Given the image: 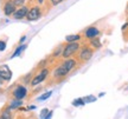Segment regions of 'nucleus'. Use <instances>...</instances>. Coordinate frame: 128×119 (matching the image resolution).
Returning a JSON list of instances; mask_svg holds the SVG:
<instances>
[{
	"mask_svg": "<svg viewBox=\"0 0 128 119\" xmlns=\"http://www.w3.org/2000/svg\"><path fill=\"white\" fill-rule=\"evenodd\" d=\"M81 48V44L76 41V42H64V47H63V52L60 58L63 59H68V58H72L77 54V52Z\"/></svg>",
	"mask_w": 128,
	"mask_h": 119,
	"instance_id": "7ed1b4c3",
	"label": "nucleus"
},
{
	"mask_svg": "<svg viewBox=\"0 0 128 119\" xmlns=\"http://www.w3.org/2000/svg\"><path fill=\"white\" fill-rule=\"evenodd\" d=\"M28 96V88L25 85H16L12 91V97L13 99H18V100H23L25 97Z\"/></svg>",
	"mask_w": 128,
	"mask_h": 119,
	"instance_id": "423d86ee",
	"label": "nucleus"
},
{
	"mask_svg": "<svg viewBox=\"0 0 128 119\" xmlns=\"http://www.w3.org/2000/svg\"><path fill=\"white\" fill-rule=\"evenodd\" d=\"M2 11H4V14L6 17H12L14 12L17 11V6H16L14 0H5L4 5H2Z\"/></svg>",
	"mask_w": 128,
	"mask_h": 119,
	"instance_id": "0eeeda50",
	"label": "nucleus"
},
{
	"mask_svg": "<svg viewBox=\"0 0 128 119\" xmlns=\"http://www.w3.org/2000/svg\"><path fill=\"white\" fill-rule=\"evenodd\" d=\"M0 119H5L4 117H2V116H0Z\"/></svg>",
	"mask_w": 128,
	"mask_h": 119,
	"instance_id": "a878e982",
	"label": "nucleus"
},
{
	"mask_svg": "<svg viewBox=\"0 0 128 119\" xmlns=\"http://www.w3.org/2000/svg\"><path fill=\"white\" fill-rule=\"evenodd\" d=\"M51 94H52V91H48V92H45V93H43L42 96H39L38 100H39V101H44V100H46L48 98H50V97H51Z\"/></svg>",
	"mask_w": 128,
	"mask_h": 119,
	"instance_id": "dca6fc26",
	"label": "nucleus"
},
{
	"mask_svg": "<svg viewBox=\"0 0 128 119\" xmlns=\"http://www.w3.org/2000/svg\"><path fill=\"white\" fill-rule=\"evenodd\" d=\"M77 66L78 64L75 57L62 60L56 66H54V70L49 74L51 79V84H58V82L63 81Z\"/></svg>",
	"mask_w": 128,
	"mask_h": 119,
	"instance_id": "f257e3e1",
	"label": "nucleus"
},
{
	"mask_svg": "<svg viewBox=\"0 0 128 119\" xmlns=\"http://www.w3.org/2000/svg\"><path fill=\"white\" fill-rule=\"evenodd\" d=\"M26 110H36V106H34V105H30Z\"/></svg>",
	"mask_w": 128,
	"mask_h": 119,
	"instance_id": "393cba45",
	"label": "nucleus"
},
{
	"mask_svg": "<svg viewBox=\"0 0 128 119\" xmlns=\"http://www.w3.org/2000/svg\"><path fill=\"white\" fill-rule=\"evenodd\" d=\"M63 47H64V42H62V44H60V45L57 46L55 50L52 51V53L50 54V57H49V58H51V59H55V60H57L58 58H60L62 52H63Z\"/></svg>",
	"mask_w": 128,
	"mask_h": 119,
	"instance_id": "9b49d317",
	"label": "nucleus"
},
{
	"mask_svg": "<svg viewBox=\"0 0 128 119\" xmlns=\"http://www.w3.org/2000/svg\"><path fill=\"white\" fill-rule=\"evenodd\" d=\"M30 9V5H24V6H20L19 8H17V11L14 12V14L12 15V18L16 19V20H22V19H25L26 15H28V12Z\"/></svg>",
	"mask_w": 128,
	"mask_h": 119,
	"instance_id": "9d476101",
	"label": "nucleus"
},
{
	"mask_svg": "<svg viewBox=\"0 0 128 119\" xmlns=\"http://www.w3.org/2000/svg\"><path fill=\"white\" fill-rule=\"evenodd\" d=\"M26 47H28V46H26V44H22V45H19L18 47L16 48V51L12 53V55H11V59H12V58H16V57H18V55H20L23 51L26 50Z\"/></svg>",
	"mask_w": 128,
	"mask_h": 119,
	"instance_id": "4468645a",
	"label": "nucleus"
},
{
	"mask_svg": "<svg viewBox=\"0 0 128 119\" xmlns=\"http://www.w3.org/2000/svg\"><path fill=\"white\" fill-rule=\"evenodd\" d=\"M12 78V71L10 70L7 65H1L0 66V85H2L4 82L10 81Z\"/></svg>",
	"mask_w": 128,
	"mask_h": 119,
	"instance_id": "6e6552de",
	"label": "nucleus"
},
{
	"mask_svg": "<svg viewBox=\"0 0 128 119\" xmlns=\"http://www.w3.org/2000/svg\"><path fill=\"white\" fill-rule=\"evenodd\" d=\"M46 1H48V0H46Z\"/></svg>",
	"mask_w": 128,
	"mask_h": 119,
	"instance_id": "bb28decb",
	"label": "nucleus"
},
{
	"mask_svg": "<svg viewBox=\"0 0 128 119\" xmlns=\"http://www.w3.org/2000/svg\"><path fill=\"white\" fill-rule=\"evenodd\" d=\"M65 0H48V2L50 5L51 7H54V6H57V5H60V2H63Z\"/></svg>",
	"mask_w": 128,
	"mask_h": 119,
	"instance_id": "a211bd4d",
	"label": "nucleus"
},
{
	"mask_svg": "<svg viewBox=\"0 0 128 119\" xmlns=\"http://www.w3.org/2000/svg\"><path fill=\"white\" fill-rule=\"evenodd\" d=\"M89 45L92 46L94 50H100L101 47H102V42H101V40H100V38L98 37H96V38H92V39H89V40L87 41Z\"/></svg>",
	"mask_w": 128,
	"mask_h": 119,
	"instance_id": "f8f14e48",
	"label": "nucleus"
},
{
	"mask_svg": "<svg viewBox=\"0 0 128 119\" xmlns=\"http://www.w3.org/2000/svg\"><path fill=\"white\" fill-rule=\"evenodd\" d=\"M81 39H82L81 34H69L65 37V42H76V41H80Z\"/></svg>",
	"mask_w": 128,
	"mask_h": 119,
	"instance_id": "ddd939ff",
	"label": "nucleus"
},
{
	"mask_svg": "<svg viewBox=\"0 0 128 119\" xmlns=\"http://www.w3.org/2000/svg\"><path fill=\"white\" fill-rule=\"evenodd\" d=\"M6 45H7V44H6L5 40H0V51H1V52L6 50Z\"/></svg>",
	"mask_w": 128,
	"mask_h": 119,
	"instance_id": "412c9836",
	"label": "nucleus"
},
{
	"mask_svg": "<svg viewBox=\"0 0 128 119\" xmlns=\"http://www.w3.org/2000/svg\"><path fill=\"white\" fill-rule=\"evenodd\" d=\"M14 2H16V6H17V7H20V6H24V5H25L26 0H14Z\"/></svg>",
	"mask_w": 128,
	"mask_h": 119,
	"instance_id": "aec40b11",
	"label": "nucleus"
},
{
	"mask_svg": "<svg viewBox=\"0 0 128 119\" xmlns=\"http://www.w3.org/2000/svg\"><path fill=\"white\" fill-rule=\"evenodd\" d=\"M23 105V100H18V99H12V101L10 103V105L7 106L10 110H16V109H19L20 106Z\"/></svg>",
	"mask_w": 128,
	"mask_h": 119,
	"instance_id": "2eb2a0df",
	"label": "nucleus"
},
{
	"mask_svg": "<svg viewBox=\"0 0 128 119\" xmlns=\"http://www.w3.org/2000/svg\"><path fill=\"white\" fill-rule=\"evenodd\" d=\"M52 115H54V111H49V113L46 115V117L44 119H51V117H52Z\"/></svg>",
	"mask_w": 128,
	"mask_h": 119,
	"instance_id": "5701e85b",
	"label": "nucleus"
},
{
	"mask_svg": "<svg viewBox=\"0 0 128 119\" xmlns=\"http://www.w3.org/2000/svg\"><path fill=\"white\" fill-rule=\"evenodd\" d=\"M45 13L46 9L44 8V6H39V5L30 6V9H28V15H26V20L28 21H36L38 19H40Z\"/></svg>",
	"mask_w": 128,
	"mask_h": 119,
	"instance_id": "20e7f679",
	"label": "nucleus"
},
{
	"mask_svg": "<svg viewBox=\"0 0 128 119\" xmlns=\"http://www.w3.org/2000/svg\"><path fill=\"white\" fill-rule=\"evenodd\" d=\"M50 72H51V67H50V66H46V67H43V69H40L38 73L33 76V78H32L31 82H30V85L33 87V86L39 85L40 82L45 81L46 79L49 78V74H50Z\"/></svg>",
	"mask_w": 128,
	"mask_h": 119,
	"instance_id": "39448f33",
	"label": "nucleus"
},
{
	"mask_svg": "<svg viewBox=\"0 0 128 119\" xmlns=\"http://www.w3.org/2000/svg\"><path fill=\"white\" fill-rule=\"evenodd\" d=\"M122 38H124V40L126 42H128V27L122 31Z\"/></svg>",
	"mask_w": 128,
	"mask_h": 119,
	"instance_id": "6ab92c4d",
	"label": "nucleus"
},
{
	"mask_svg": "<svg viewBox=\"0 0 128 119\" xmlns=\"http://www.w3.org/2000/svg\"><path fill=\"white\" fill-rule=\"evenodd\" d=\"M94 53H95V50L92 48V46L89 45L87 41L83 42L82 45H81L80 51L77 52V54L75 55V58H76V60H77L78 66L84 65L86 63H88L89 60L92 59V57L94 55Z\"/></svg>",
	"mask_w": 128,
	"mask_h": 119,
	"instance_id": "f03ea898",
	"label": "nucleus"
},
{
	"mask_svg": "<svg viewBox=\"0 0 128 119\" xmlns=\"http://www.w3.org/2000/svg\"><path fill=\"white\" fill-rule=\"evenodd\" d=\"M86 104V101H84V98H78L76 100L72 101V105L74 106H78V105H84Z\"/></svg>",
	"mask_w": 128,
	"mask_h": 119,
	"instance_id": "f3484780",
	"label": "nucleus"
},
{
	"mask_svg": "<svg viewBox=\"0 0 128 119\" xmlns=\"http://www.w3.org/2000/svg\"><path fill=\"white\" fill-rule=\"evenodd\" d=\"M48 113H49V110H48V109H43V110H42V112H40V118L44 119L46 117V115H48Z\"/></svg>",
	"mask_w": 128,
	"mask_h": 119,
	"instance_id": "4be33fe9",
	"label": "nucleus"
},
{
	"mask_svg": "<svg viewBox=\"0 0 128 119\" xmlns=\"http://www.w3.org/2000/svg\"><path fill=\"white\" fill-rule=\"evenodd\" d=\"M100 34H101V31L96 27V26H89V27H87L84 31H83V37L82 38H86L87 40H89V39L98 37Z\"/></svg>",
	"mask_w": 128,
	"mask_h": 119,
	"instance_id": "1a4fd4ad",
	"label": "nucleus"
},
{
	"mask_svg": "<svg viewBox=\"0 0 128 119\" xmlns=\"http://www.w3.org/2000/svg\"><path fill=\"white\" fill-rule=\"evenodd\" d=\"M25 39H26V36H23V37L20 38V40H19V45H22V44H24V41H25Z\"/></svg>",
	"mask_w": 128,
	"mask_h": 119,
	"instance_id": "b1692460",
	"label": "nucleus"
}]
</instances>
